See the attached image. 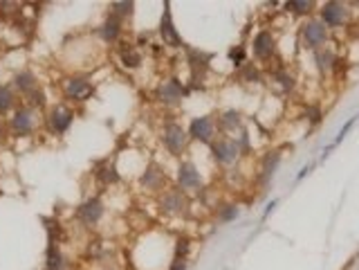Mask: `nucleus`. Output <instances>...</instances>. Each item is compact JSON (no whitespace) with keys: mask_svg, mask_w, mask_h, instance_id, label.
<instances>
[{"mask_svg":"<svg viewBox=\"0 0 359 270\" xmlns=\"http://www.w3.org/2000/svg\"><path fill=\"white\" fill-rule=\"evenodd\" d=\"M278 162H281V153L278 151H272L269 155H265L263 158V169H261L265 178H272L274 171H276V167H278Z\"/></svg>","mask_w":359,"mask_h":270,"instance_id":"26","label":"nucleus"},{"mask_svg":"<svg viewBox=\"0 0 359 270\" xmlns=\"http://www.w3.org/2000/svg\"><path fill=\"white\" fill-rule=\"evenodd\" d=\"M184 95H187V90H184L182 81H177V79H166L155 90L157 102L164 104V106H177L184 99Z\"/></svg>","mask_w":359,"mask_h":270,"instance_id":"7","label":"nucleus"},{"mask_svg":"<svg viewBox=\"0 0 359 270\" xmlns=\"http://www.w3.org/2000/svg\"><path fill=\"white\" fill-rule=\"evenodd\" d=\"M139 185H142L146 192L151 194H162V189L166 187V176H164V169L157 162H151L144 173L139 176Z\"/></svg>","mask_w":359,"mask_h":270,"instance_id":"10","label":"nucleus"},{"mask_svg":"<svg viewBox=\"0 0 359 270\" xmlns=\"http://www.w3.org/2000/svg\"><path fill=\"white\" fill-rule=\"evenodd\" d=\"M189 248H191V241H189L187 236H180V239L175 241V257L177 259H187Z\"/></svg>","mask_w":359,"mask_h":270,"instance_id":"29","label":"nucleus"},{"mask_svg":"<svg viewBox=\"0 0 359 270\" xmlns=\"http://www.w3.org/2000/svg\"><path fill=\"white\" fill-rule=\"evenodd\" d=\"M27 106L34 108V111L43 108V106H45V92H43L41 88H36L32 95H27Z\"/></svg>","mask_w":359,"mask_h":270,"instance_id":"28","label":"nucleus"},{"mask_svg":"<svg viewBox=\"0 0 359 270\" xmlns=\"http://www.w3.org/2000/svg\"><path fill=\"white\" fill-rule=\"evenodd\" d=\"M301 36H303V45L310 47V50H317L326 43L328 39V27L321 21H308L303 27H301Z\"/></svg>","mask_w":359,"mask_h":270,"instance_id":"12","label":"nucleus"},{"mask_svg":"<svg viewBox=\"0 0 359 270\" xmlns=\"http://www.w3.org/2000/svg\"><path fill=\"white\" fill-rule=\"evenodd\" d=\"M119 59H122V66L126 70H137V68L142 66V52L135 50L131 43H122L119 47Z\"/></svg>","mask_w":359,"mask_h":270,"instance_id":"20","label":"nucleus"},{"mask_svg":"<svg viewBox=\"0 0 359 270\" xmlns=\"http://www.w3.org/2000/svg\"><path fill=\"white\" fill-rule=\"evenodd\" d=\"M229 59H231L236 66H243V63H245V52H243V47H233V50H229Z\"/></svg>","mask_w":359,"mask_h":270,"instance_id":"33","label":"nucleus"},{"mask_svg":"<svg viewBox=\"0 0 359 270\" xmlns=\"http://www.w3.org/2000/svg\"><path fill=\"white\" fill-rule=\"evenodd\" d=\"M45 270H67V259L63 257L61 250H59L56 241H50V245H47Z\"/></svg>","mask_w":359,"mask_h":270,"instance_id":"19","label":"nucleus"},{"mask_svg":"<svg viewBox=\"0 0 359 270\" xmlns=\"http://www.w3.org/2000/svg\"><path fill=\"white\" fill-rule=\"evenodd\" d=\"M160 36H162V41L171 47H184L182 39L177 34L175 30V23H173V16H171V9H168V2H164V11H162V21H160Z\"/></svg>","mask_w":359,"mask_h":270,"instance_id":"14","label":"nucleus"},{"mask_svg":"<svg viewBox=\"0 0 359 270\" xmlns=\"http://www.w3.org/2000/svg\"><path fill=\"white\" fill-rule=\"evenodd\" d=\"M211 153H213V158H216V162L231 164L240 155V144L231 138H218L211 142Z\"/></svg>","mask_w":359,"mask_h":270,"instance_id":"8","label":"nucleus"},{"mask_svg":"<svg viewBox=\"0 0 359 270\" xmlns=\"http://www.w3.org/2000/svg\"><path fill=\"white\" fill-rule=\"evenodd\" d=\"M34 126H36V111L34 108H30L27 104L16 108L14 115H11V119H9V128H11V133H14L16 138L32 135V133H34Z\"/></svg>","mask_w":359,"mask_h":270,"instance_id":"4","label":"nucleus"},{"mask_svg":"<svg viewBox=\"0 0 359 270\" xmlns=\"http://www.w3.org/2000/svg\"><path fill=\"white\" fill-rule=\"evenodd\" d=\"M110 14L126 21V18H131L135 14V2H110Z\"/></svg>","mask_w":359,"mask_h":270,"instance_id":"25","label":"nucleus"},{"mask_svg":"<svg viewBox=\"0 0 359 270\" xmlns=\"http://www.w3.org/2000/svg\"><path fill=\"white\" fill-rule=\"evenodd\" d=\"M72 122H74V111L67 106H54L47 113V126L56 135H65L67 128L72 126Z\"/></svg>","mask_w":359,"mask_h":270,"instance_id":"9","label":"nucleus"},{"mask_svg":"<svg viewBox=\"0 0 359 270\" xmlns=\"http://www.w3.org/2000/svg\"><path fill=\"white\" fill-rule=\"evenodd\" d=\"M157 205H160V212L166 216H182L187 212V196L180 187H173V189H166L160 194L157 198Z\"/></svg>","mask_w":359,"mask_h":270,"instance_id":"3","label":"nucleus"},{"mask_svg":"<svg viewBox=\"0 0 359 270\" xmlns=\"http://www.w3.org/2000/svg\"><path fill=\"white\" fill-rule=\"evenodd\" d=\"M168 270H187V259H177V257H173L171 268Z\"/></svg>","mask_w":359,"mask_h":270,"instance_id":"35","label":"nucleus"},{"mask_svg":"<svg viewBox=\"0 0 359 270\" xmlns=\"http://www.w3.org/2000/svg\"><path fill=\"white\" fill-rule=\"evenodd\" d=\"M162 144L166 147V151L171 155H182L187 151V144H189V133L184 131L182 126L177 122H166L162 128Z\"/></svg>","mask_w":359,"mask_h":270,"instance_id":"1","label":"nucleus"},{"mask_svg":"<svg viewBox=\"0 0 359 270\" xmlns=\"http://www.w3.org/2000/svg\"><path fill=\"white\" fill-rule=\"evenodd\" d=\"M346 18H348V7L341 5V2H326L324 9H321V23L330 27H339L344 25Z\"/></svg>","mask_w":359,"mask_h":270,"instance_id":"15","label":"nucleus"},{"mask_svg":"<svg viewBox=\"0 0 359 270\" xmlns=\"http://www.w3.org/2000/svg\"><path fill=\"white\" fill-rule=\"evenodd\" d=\"M14 88L27 97V95H32L36 88H41V86H38V79H36V75L32 70H21L14 75Z\"/></svg>","mask_w":359,"mask_h":270,"instance_id":"18","label":"nucleus"},{"mask_svg":"<svg viewBox=\"0 0 359 270\" xmlns=\"http://www.w3.org/2000/svg\"><path fill=\"white\" fill-rule=\"evenodd\" d=\"M285 9L292 11V14H310L314 9V2H310V0H290V2H285Z\"/></svg>","mask_w":359,"mask_h":270,"instance_id":"27","label":"nucleus"},{"mask_svg":"<svg viewBox=\"0 0 359 270\" xmlns=\"http://www.w3.org/2000/svg\"><path fill=\"white\" fill-rule=\"evenodd\" d=\"M103 214H106V205H103V200L99 196H90L76 207V219L83 225H88V228L99 223L103 219Z\"/></svg>","mask_w":359,"mask_h":270,"instance_id":"6","label":"nucleus"},{"mask_svg":"<svg viewBox=\"0 0 359 270\" xmlns=\"http://www.w3.org/2000/svg\"><path fill=\"white\" fill-rule=\"evenodd\" d=\"M252 50H254V54H256V59L267 61L269 56L274 54V36H272V32H267V30L258 32V34L254 36Z\"/></svg>","mask_w":359,"mask_h":270,"instance_id":"17","label":"nucleus"},{"mask_svg":"<svg viewBox=\"0 0 359 270\" xmlns=\"http://www.w3.org/2000/svg\"><path fill=\"white\" fill-rule=\"evenodd\" d=\"M218 124H220L223 131L231 133L233 128H240V113L238 111H225L223 115H220V119H218Z\"/></svg>","mask_w":359,"mask_h":270,"instance_id":"24","label":"nucleus"},{"mask_svg":"<svg viewBox=\"0 0 359 270\" xmlns=\"http://www.w3.org/2000/svg\"><path fill=\"white\" fill-rule=\"evenodd\" d=\"M11 108H16V92L9 83H2L0 86V115H7Z\"/></svg>","mask_w":359,"mask_h":270,"instance_id":"22","label":"nucleus"},{"mask_svg":"<svg viewBox=\"0 0 359 270\" xmlns=\"http://www.w3.org/2000/svg\"><path fill=\"white\" fill-rule=\"evenodd\" d=\"M95 176H97V180L101 185H117L119 183V171H117V167L115 164H108V162H103V167H99L95 171Z\"/></svg>","mask_w":359,"mask_h":270,"instance_id":"21","label":"nucleus"},{"mask_svg":"<svg viewBox=\"0 0 359 270\" xmlns=\"http://www.w3.org/2000/svg\"><path fill=\"white\" fill-rule=\"evenodd\" d=\"M92 92H95V88H92L90 77L72 75L63 81V97L67 102H86L92 97Z\"/></svg>","mask_w":359,"mask_h":270,"instance_id":"2","label":"nucleus"},{"mask_svg":"<svg viewBox=\"0 0 359 270\" xmlns=\"http://www.w3.org/2000/svg\"><path fill=\"white\" fill-rule=\"evenodd\" d=\"M218 216H220V221H223V223H229V221H233L238 216V207H236V205H223Z\"/></svg>","mask_w":359,"mask_h":270,"instance_id":"30","label":"nucleus"},{"mask_svg":"<svg viewBox=\"0 0 359 270\" xmlns=\"http://www.w3.org/2000/svg\"><path fill=\"white\" fill-rule=\"evenodd\" d=\"M103 270H112V268H103Z\"/></svg>","mask_w":359,"mask_h":270,"instance_id":"36","label":"nucleus"},{"mask_svg":"<svg viewBox=\"0 0 359 270\" xmlns=\"http://www.w3.org/2000/svg\"><path fill=\"white\" fill-rule=\"evenodd\" d=\"M213 135H216V124L209 115H202V117H193L191 124H189V138L200 140V142H213Z\"/></svg>","mask_w":359,"mask_h":270,"instance_id":"13","label":"nucleus"},{"mask_svg":"<svg viewBox=\"0 0 359 270\" xmlns=\"http://www.w3.org/2000/svg\"><path fill=\"white\" fill-rule=\"evenodd\" d=\"M276 81H278V86L283 88V90H288V92L294 88V77L288 75V72H278V75H276Z\"/></svg>","mask_w":359,"mask_h":270,"instance_id":"32","label":"nucleus"},{"mask_svg":"<svg viewBox=\"0 0 359 270\" xmlns=\"http://www.w3.org/2000/svg\"><path fill=\"white\" fill-rule=\"evenodd\" d=\"M240 79H245V81H252V83H256L258 79H261V75H258V70L252 66V63H249V66H245L243 70H240Z\"/></svg>","mask_w":359,"mask_h":270,"instance_id":"31","label":"nucleus"},{"mask_svg":"<svg viewBox=\"0 0 359 270\" xmlns=\"http://www.w3.org/2000/svg\"><path fill=\"white\" fill-rule=\"evenodd\" d=\"M353 124H355V117H353V119H350V122H348V124H346V126H344V128H341V131H339L337 140H334V142H332V144H330V149H332V147H334V144H339V142H341V140H344V135H346V133H348V131H350V128H353Z\"/></svg>","mask_w":359,"mask_h":270,"instance_id":"34","label":"nucleus"},{"mask_svg":"<svg viewBox=\"0 0 359 270\" xmlns=\"http://www.w3.org/2000/svg\"><path fill=\"white\" fill-rule=\"evenodd\" d=\"M187 59H189V68H191V81L200 83L204 79V72L209 70V63H211L213 54L202 50H193V47H187Z\"/></svg>","mask_w":359,"mask_h":270,"instance_id":"11","label":"nucleus"},{"mask_svg":"<svg viewBox=\"0 0 359 270\" xmlns=\"http://www.w3.org/2000/svg\"><path fill=\"white\" fill-rule=\"evenodd\" d=\"M99 36H101V41H106V43H117L119 41V36H122V32H124V21L122 18H117V16H112L110 11H108V16H106V21L99 25Z\"/></svg>","mask_w":359,"mask_h":270,"instance_id":"16","label":"nucleus"},{"mask_svg":"<svg viewBox=\"0 0 359 270\" xmlns=\"http://www.w3.org/2000/svg\"><path fill=\"white\" fill-rule=\"evenodd\" d=\"M177 187L182 189L184 194H193L202 189V173L197 171V167L191 160H184L177 167Z\"/></svg>","mask_w":359,"mask_h":270,"instance_id":"5","label":"nucleus"},{"mask_svg":"<svg viewBox=\"0 0 359 270\" xmlns=\"http://www.w3.org/2000/svg\"><path fill=\"white\" fill-rule=\"evenodd\" d=\"M314 61H317V68L321 72H330L332 70V66L337 63V59H334V52L332 50H317L314 52Z\"/></svg>","mask_w":359,"mask_h":270,"instance_id":"23","label":"nucleus"}]
</instances>
